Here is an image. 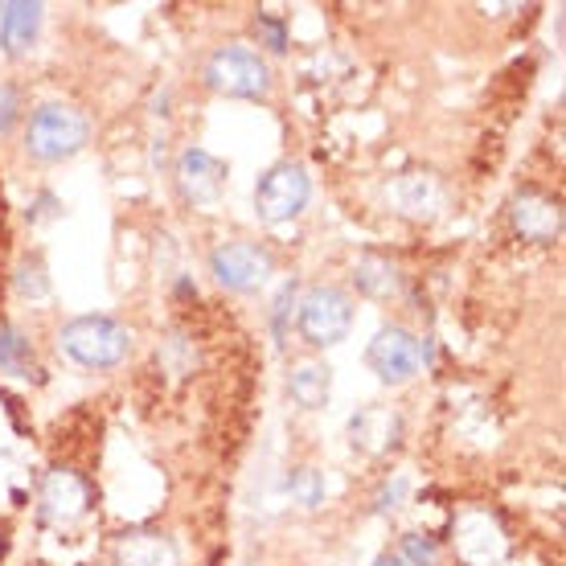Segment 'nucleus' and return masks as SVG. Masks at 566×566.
Here are the masks:
<instances>
[{"instance_id": "f257e3e1", "label": "nucleus", "mask_w": 566, "mask_h": 566, "mask_svg": "<svg viewBox=\"0 0 566 566\" xmlns=\"http://www.w3.org/2000/svg\"><path fill=\"white\" fill-rule=\"evenodd\" d=\"M62 354L71 357L74 366L83 369H115L124 366L136 349L128 325H119L115 316H74L57 333Z\"/></svg>"}, {"instance_id": "f03ea898", "label": "nucleus", "mask_w": 566, "mask_h": 566, "mask_svg": "<svg viewBox=\"0 0 566 566\" xmlns=\"http://www.w3.org/2000/svg\"><path fill=\"white\" fill-rule=\"evenodd\" d=\"M91 140V119L74 103H42L25 124V156L38 165H62Z\"/></svg>"}, {"instance_id": "7ed1b4c3", "label": "nucleus", "mask_w": 566, "mask_h": 566, "mask_svg": "<svg viewBox=\"0 0 566 566\" xmlns=\"http://www.w3.org/2000/svg\"><path fill=\"white\" fill-rule=\"evenodd\" d=\"M300 340L312 349H333L354 328V296L337 283H316L296 304Z\"/></svg>"}, {"instance_id": "20e7f679", "label": "nucleus", "mask_w": 566, "mask_h": 566, "mask_svg": "<svg viewBox=\"0 0 566 566\" xmlns=\"http://www.w3.org/2000/svg\"><path fill=\"white\" fill-rule=\"evenodd\" d=\"M206 86L227 95V99H268L275 74H271L268 57L251 50V45H222L213 50L206 62Z\"/></svg>"}, {"instance_id": "39448f33", "label": "nucleus", "mask_w": 566, "mask_h": 566, "mask_svg": "<svg viewBox=\"0 0 566 566\" xmlns=\"http://www.w3.org/2000/svg\"><path fill=\"white\" fill-rule=\"evenodd\" d=\"M210 275L218 280V287H227L234 296H251L275 275V255L263 242L227 239L210 251Z\"/></svg>"}, {"instance_id": "423d86ee", "label": "nucleus", "mask_w": 566, "mask_h": 566, "mask_svg": "<svg viewBox=\"0 0 566 566\" xmlns=\"http://www.w3.org/2000/svg\"><path fill=\"white\" fill-rule=\"evenodd\" d=\"M312 198V181L304 165H292V160H280V165H271L255 185V213L259 222H268V227H283V222H292L304 213Z\"/></svg>"}, {"instance_id": "0eeeda50", "label": "nucleus", "mask_w": 566, "mask_h": 566, "mask_svg": "<svg viewBox=\"0 0 566 566\" xmlns=\"http://www.w3.org/2000/svg\"><path fill=\"white\" fill-rule=\"evenodd\" d=\"M366 366L378 374V382L386 386H407L423 369V340L415 337L411 328L402 325H382L374 333L366 349Z\"/></svg>"}, {"instance_id": "6e6552de", "label": "nucleus", "mask_w": 566, "mask_h": 566, "mask_svg": "<svg viewBox=\"0 0 566 566\" xmlns=\"http://www.w3.org/2000/svg\"><path fill=\"white\" fill-rule=\"evenodd\" d=\"M38 513H42L45 525H57V530H71L91 513V484L71 472V468H54L45 472L42 489H38Z\"/></svg>"}, {"instance_id": "1a4fd4ad", "label": "nucleus", "mask_w": 566, "mask_h": 566, "mask_svg": "<svg viewBox=\"0 0 566 566\" xmlns=\"http://www.w3.org/2000/svg\"><path fill=\"white\" fill-rule=\"evenodd\" d=\"M510 222L522 242L554 247L563 239V201L542 193V189H522L510 206Z\"/></svg>"}, {"instance_id": "9d476101", "label": "nucleus", "mask_w": 566, "mask_h": 566, "mask_svg": "<svg viewBox=\"0 0 566 566\" xmlns=\"http://www.w3.org/2000/svg\"><path fill=\"white\" fill-rule=\"evenodd\" d=\"M177 189L193 206H213L227 189V165L206 148H185L177 156Z\"/></svg>"}, {"instance_id": "9b49d317", "label": "nucleus", "mask_w": 566, "mask_h": 566, "mask_svg": "<svg viewBox=\"0 0 566 566\" xmlns=\"http://www.w3.org/2000/svg\"><path fill=\"white\" fill-rule=\"evenodd\" d=\"M349 443L366 455H386L402 443V415L390 407H357L349 415Z\"/></svg>"}, {"instance_id": "f8f14e48", "label": "nucleus", "mask_w": 566, "mask_h": 566, "mask_svg": "<svg viewBox=\"0 0 566 566\" xmlns=\"http://www.w3.org/2000/svg\"><path fill=\"white\" fill-rule=\"evenodd\" d=\"M42 21L45 4H38V0H9V4H0V45H4V54H29L38 45V38H42Z\"/></svg>"}, {"instance_id": "ddd939ff", "label": "nucleus", "mask_w": 566, "mask_h": 566, "mask_svg": "<svg viewBox=\"0 0 566 566\" xmlns=\"http://www.w3.org/2000/svg\"><path fill=\"white\" fill-rule=\"evenodd\" d=\"M115 566H181V551L160 530H132L115 542Z\"/></svg>"}, {"instance_id": "4468645a", "label": "nucleus", "mask_w": 566, "mask_h": 566, "mask_svg": "<svg viewBox=\"0 0 566 566\" xmlns=\"http://www.w3.org/2000/svg\"><path fill=\"white\" fill-rule=\"evenodd\" d=\"M390 201L398 206V213H411V218H431L443 206V185L431 172H402L390 185Z\"/></svg>"}, {"instance_id": "2eb2a0df", "label": "nucleus", "mask_w": 566, "mask_h": 566, "mask_svg": "<svg viewBox=\"0 0 566 566\" xmlns=\"http://www.w3.org/2000/svg\"><path fill=\"white\" fill-rule=\"evenodd\" d=\"M357 292L369 300H395L402 292V271L390 255H378V251H366L354 268Z\"/></svg>"}, {"instance_id": "dca6fc26", "label": "nucleus", "mask_w": 566, "mask_h": 566, "mask_svg": "<svg viewBox=\"0 0 566 566\" xmlns=\"http://www.w3.org/2000/svg\"><path fill=\"white\" fill-rule=\"evenodd\" d=\"M287 395L304 411H321V407H328V395H333V369L325 361H304V366L292 369Z\"/></svg>"}, {"instance_id": "f3484780", "label": "nucleus", "mask_w": 566, "mask_h": 566, "mask_svg": "<svg viewBox=\"0 0 566 566\" xmlns=\"http://www.w3.org/2000/svg\"><path fill=\"white\" fill-rule=\"evenodd\" d=\"M0 369L13 378H33L38 361H33V345L25 333H17L9 321H0Z\"/></svg>"}, {"instance_id": "a211bd4d", "label": "nucleus", "mask_w": 566, "mask_h": 566, "mask_svg": "<svg viewBox=\"0 0 566 566\" xmlns=\"http://www.w3.org/2000/svg\"><path fill=\"white\" fill-rule=\"evenodd\" d=\"M287 493L296 501L300 510H321L325 505V472H316V468H292V476H287Z\"/></svg>"}, {"instance_id": "6ab92c4d", "label": "nucleus", "mask_w": 566, "mask_h": 566, "mask_svg": "<svg viewBox=\"0 0 566 566\" xmlns=\"http://www.w3.org/2000/svg\"><path fill=\"white\" fill-rule=\"evenodd\" d=\"M296 304H300V283L287 280L280 287L275 304H271V333H275V340H280V345L292 337V316H296Z\"/></svg>"}, {"instance_id": "aec40b11", "label": "nucleus", "mask_w": 566, "mask_h": 566, "mask_svg": "<svg viewBox=\"0 0 566 566\" xmlns=\"http://www.w3.org/2000/svg\"><path fill=\"white\" fill-rule=\"evenodd\" d=\"M398 558L407 566H443V546L436 538H427V534H402Z\"/></svg>"}, {"instance_id": "412c9836", "label": "nucleus", "mask_w": 566, "mask_h": 566, "mask_svg": "<svg viewBox=\"0 0 566 566\" xmlns=\"http://www.w3.org/2000/svg\"><path fill=\"white\" fill-rule=\"evenodd\" d=\"M17 292L29 300H42L45 292H50V280H45V268L42 259H29V263H21V271H17Z\"/></svg>"}, {"instance_id": "4be33fe9", "label": "nucleus", "mask_w": 566, "mask_h": 566, "mask_svg": "<svg viewBox=\"0 0 566 566\" xmlns=\"http://www.w3.org/2000/svg\"><path fill=\"white\" fill-rule=\"evenodd\" d=\"M255 38L259 45H268L271 54H283L287 50V25H283L280 17H255Z\"/></svg>"}, {"instance_id": "5701e85b", "label": "nucleus", "mask_w": 566, "mask_h": 566, "mask_svg": "<svg viewBox=\"0 0 566 566\" xmlns=\"http://www.w3.org/2000/svg\"><path fill=\"white\" fill-rule=\"evenodd\" d=\"M17 119H21V95H17L13 86H0V136L13 132Z\"/></svg>"}, {"instance_id": "b1692460", "label": "nucleus", "mask_w": 566, "mask_h": 566, "mask_svg": "<svg viewBox=\"0 0 566 566\" xmlns=\"http://www.w3.org/2000/svg\"><path fill=\"white\" fill-rule=\"evenodd\" d=\"M407 493H411V481L407 476H398L390 489H382V496H378V513H398L402 510V501H407Z\"/></svg>"}, {"instance_id": "393cba45", "label": "nucleus", "mask_w": 566, "mask_h": 566, "mask_svg": "<svg viewBox=\"0 0 566 566\" xmlns=\"http://www.w3.org/2000/svg\"><path fill=\"white\" fill-rule=\"evenodd\" d=\"M369 566H407V563L398 558V551H382V554H378V558H374V563H369Z\"/></svg>"}]
</instances>
